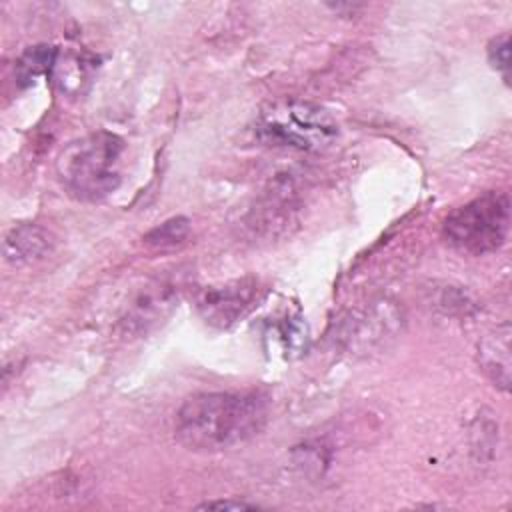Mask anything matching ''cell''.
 Segmentation results:
<instances>
[{"instance_id": "1", "label": "cell", "mask_w": 512, "mask_h": 512, "mask_svg": "<svg viewBox=\"0 0 512 512\" xmlns=\"http://www.w3.org/2000/svg\"><path fill=\"white\" fill-rule=\"evenodd\" d=\"M268 422L258 392H198L176 412L174 436L192 452H222L254 438Z\"/></svg>"}, {"instance_id": "2", "label": "cell", "mask_w": 512, "mask_h": 512, "mask_svg": "<svg viewBox=\"0 0 512 512\" xmlns=\"http://www.w3.org/2000/svg\"><path fill=\"white\" fill-rule=\"evenodd\" d=\"M122 152V138L108 130L76 138L66 144L56 158L58 180L66 192L78 200H102L122 182Z\"/></svg>"}, {"instance_id": "3", "label": "cell", "mask_w": 512, "mask_h": 512, "mask_svg": "<svg viewBox=\"0 0 512 512\" xmlns=\"http://www.w3.org/2000/svg\"><path fill=\"white\" fill-rule=\"evenodd\" d=\"M510 230V198L502 190H488L454 208L442 224V236L454 250L468 256L496 252Z\"/></svg>"}, {"instance_id": "4", "label": "cell", "mask_w": 512, "mask_h": 512, "mask_svg": "<svg viewBox=\"0 0 512 512\" xmlns=\"http://www.w3.org/2000/svg\"><path fill=\"white\" fill-rule=\"evenodd\" d=\"M258 134L276 146L296 150H322L338 134L334 118L320 106L284 100L268 106L258 118Z\"/></svg>"}, {"instance_id": "5", "label": "cell", "mask_w": 512, "mask_h": 512, "mask_svg": "<svg viewBox=\"0 0 512 512\" xmlns=\"http://www.w3.org/2000/svg\"><path fill=\"white\" fill-rule=\"evenodd\" d=\"M404 326L402 308L388 298L370 302L354 312L342 326V344L348 352L370 354L392 342Z\"/></svg>"}, {"instance_id": "6", "label": "cell", "mask_w": 512, "mask_h": 512, "mask_svg": "<svg viewBox=\"0 0 512 512\" xmlns=\"http://www.w3.org/2000/svg\"><path fill=\"white\" fill-rule=\"evenodd\" d=\"M260 292L262 288L254 278H240L220 286H208L196 296V310L208 326L228 328L256 306Z\"/></svg>"}, {"instance_id": "7", "label": "cell", "mask_w": 512, "mask_h": 512, "mask_svg": "<svg viewBox=\"0 0 512 512\" xmlns=\"http://www.w3.org/2000/svg\"><path fill=\"white\" fill-rule=\"evenodd\" d=\"M176 306V290L166 282L146 286L120 320L124 336H142L156 328Z\"/></svg>"}, {"instance_id": "8", "label": "cell", "mask_w": 512, "mask_h": 512, "mask_svg": "<svg viewBox=\"0 0 512 512\" xmlns=\"http://www.w3.org/2000/svg\"><path fill=\"white\" fill-rule=\"evenodd\" d=\"M478 364L496 388H510V326L504 322L478 342Z\"/></svg>"}, {"instance_id": "9", "label": "cell", "mask_w": 512, "mask_h": 512, "mask_svg": "<svg viewBox=\"0 0 512 512\" xmlns=\"http://www.w3.org/2000/svg\"><path fill=\"white\" fill-rule=\"evenodd\" d=\"M52 248V236L36 224H18L4 238V256L10 264L22 266L44 258Z\"/></svg>"}, {"instance_id": "10", "label": "cell", "mask_w": 512, "mask_h": 512, "mask_svg": "<svg viewBox=\"0 0 512 512\" xmlns=\"http://www.w3.org/2000/svg\"><path fill=\"white\" fill-rule=\"evenodd\" d=\"M188 234H190V220L186 216H174L162 222L160 226L152 228L144 236V242L154 248H170V246L182 244Z\"/></svg>"}, {"instance_id": "11", "label": "cell", "mask_w": 512, "mask_h": 512, "mask_svg": "<svg viewBox=\"0 0 512 512\" xmlns=\"http://www.w3.org/2000/svg\"><path fill=\"white\" fill-rule=\"evenodd\" d=\"M54 62V50L50 46H36L28 50L16 64L20 80H32L34 76L46 72Z\"/></svg>"}, {"instance_id": "12", "label": "cell", "mask_w": 512, "mask_h": 512, "mask_svg": "<svg viewBox=\"0 0 512 512\" xmlns=\"http://www.w3.org/2000/svg\"><path fill=\"white\" fill-rule=\"evenodd\" d=\"M488 60L496 70H502L504 74H508V68H510V40H508V34H502V36L494 38L488 44Z\"/></svg>"}, {"instance_id": "13", "label": "cell", "mask_w": 512, "mask_h": 512, "mask_svg": "<svg viewBox=\"0 0 512 512\" xmlns=\"http://www.w3.org/2000/svg\"><path fill=\"white\" fill-rule=\"evenodd\" d=\"M200 510H254L258 504L244 502V500H206L198 504Z\"/></svg>"}]
</instances>
